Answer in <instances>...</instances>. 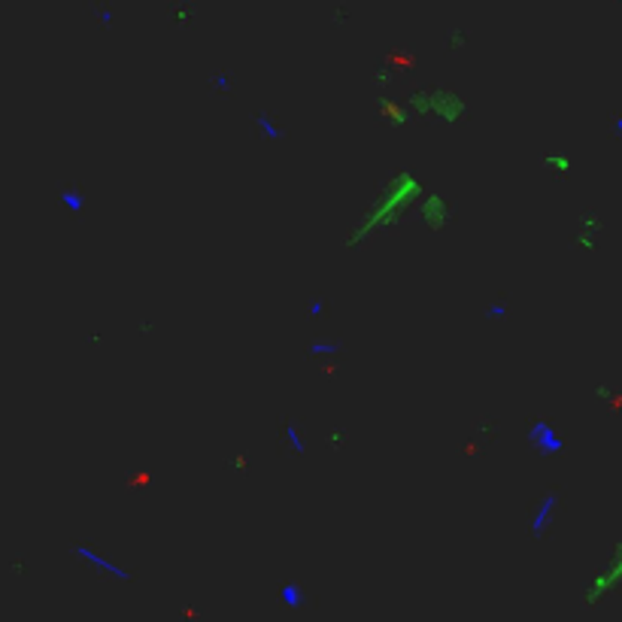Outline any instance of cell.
<instances>
[{
    "instance_id": "5",
    "label": "cell",
    "mask_w": 622,
    "mask_h": 622,
    "mask_svg": "<svg viewBox=\"0 0 622 622\" xmlns=\"http://www.w3.org/2000/svg\"><path fill=\"white\" fill-rule=\"evenodd\" d=\"M601 231H604V222H601L598 213L586 210L583 216L577 222V231H574V246L580 252H595L598 243H601Z\"/></svg>"
},
{
    "instance_id": "1",
    "label": "cell",
    "mask_w": 622,
    "mask_h": 622,
    "mask_svg": "<svg viewBox=\"0 0 622 622\" xmlns=\"http://www.w3.org/2000/svg\"><path fill=\"white\" fill-rule=\"evenodd\" d=\"M422 191H425V186H422L419 173H413V170H397V173H392V177L380 186V195H376V198L368 203V207H364L361 219L349 228V234H346V240H343V246H346V249L364 246V243L373 240L380 231L395 228L397 222L404 219L407 207H413V203L419 201Z\"/></svg>"
},
{
    "instance_id": "4",
    "label": "cell",
    "mask_w": 622,
    "mask_h": 622,
    "mask_svg": "<svg viewBox=\"0 0 622 622\" xmlns=\"http://www.w3.org/2000/svg\"><path fill=\"white\" fill-rule=\"evenodd\" d=\"M416 216H419V222L425 225V231L437 234V231L450 228L453 207H450V201H446L441 191H422L419 201H416Z\"/></svg>"
},
{
    "instance_id": "6",
    "label": "cell",
    "mask_w": 622,
    "mask_h": 622,
    "mask_svg": "<svg viewBox=\"0 0 622 622\" xmlns=\"http://www.w3.org/2000/svg\"><path fill=\"white\" fill-rule=\"evenodd\" d=\"M376 113H380V119L389 128H407V125H410V119H413L404 100L392 97V95H383L380 100H376Z\"/></svg>"
},
{
    "instance_id": "7",
    "label": "cell",
    "mask_w": 622,
    "mask_h": 622,
    "mask_svg": "<svg viewBox=\"0 0 622 622\" xmlns=\"http://www.w3.org/2000/svg\"><path fill=\"white\" fill-rule=\"evenodd\" d=\"M544 165L556 173H568L574 161H570V155H565V152H549V155H544Z\"/></svg>"
},
{
    "instance_id": "3",
    "label": "cell",
    "mask_w": 622,
    "mask_h": 622,
    "mask_svg": "<svg viewBox=\"0 0 622 622\" xmlns=\"http://www.w3.org/2000/svg\"><path fill=\"white\" fill-rule=\"evenodd\" d=\"M616 586H622V537L616 540V546H614V553H610V558L604 562V568H601L598 574L589 580L586 604H598V601L604 598L607 592H614Z\"/></svg>"
},
{
    "instance_id": "2",
    "label": "cell",
    "mask_w": 622,
    "mask_h": 622,
    "mask_svg": "<svg viewBox=\"0 0 622 622\" xmlns=\"http://www.w3.org/2000/svg\"><path fill=\"white\" fill-rule=\"evenodd\" d=\"M407 109L416 119L441 121V125H458L467 116V100L450 85H425L407 95Z\"/></svg>"
}]
</instances>
